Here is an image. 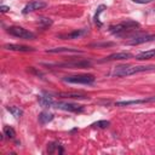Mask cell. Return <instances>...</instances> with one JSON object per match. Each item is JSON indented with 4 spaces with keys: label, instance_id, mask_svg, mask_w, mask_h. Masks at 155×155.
<instances>
[{
    "label": "cell",
    "instance_id": "obj_1",
    "mask_svg": "<svg viewBox=\"0 0 155 155\" xmlns=\"http://www.w3.org/2000/svg\"><path fill=\"white\" fill-rule=\"evenodd\" d=\"M155 65L150 64V65H119L114 69L113 75L117 76V78H124V76H130L137 73H142V71H149V70H154Z\"/></svg>",
    "mask_w": 155,
    "mask_h": 155
},
{
    "label": "cell",
    "instance_id": "obj_2",
    "mask_svg": "<svg viewBox=\"0 0 155 155\" xmlns=\"http://www.w3.org/2000/svg\"><path fill=\"white\" fill-rule=\"evenodd\" d=\"M139 27V23L136 21H131V19H126L119 24H114L109 27V31L114 35H122L126 34L128 30H133L136 28Z\"/></svg>",
    "mask_w": 155,
    "mask_h": 155
},
{
    "label": "cell",
    "instance_id": "obj_3",
    "mask_svg": "<svg viewBox=\"0 0 155 155\" xmlns=\"http://www.w3.org/2000/svg\"><path fill=\"white\" fill-rule=\"evenodd\" d=\"M63 80L69 84H84V85H90L93 84L96 78L91 74H78V75H68L64 76Z\"/></svg>",
    "mask_w": 155,
    "mask_h": 155
},
{
    "label": "cell",
    "instance_id": "obj_4",
    "mask_svg": "<svg viewBox=\"0 0 155 155\" xmlns=\"http://www.w3.org/2000/svg\"><path fill=\"white\" fill-rule=\"evenodd\" d=\"M7 33L16 36V38H19V39H25V40H33L35 39V34L29 31L28 29H24L22 27H17V25H12V27H8L7 28Z\"/></svg>",
    "mask_w": 155,
    "mask_h": 155
},
{
    "label": "cell",
    "instance_id": "obj_5",
    "mask_svg": "<svg viewBox=\"0 0 155 155\" xmlns=\"http://www.w3.org/2000/svg\"><path fill=\"white\" fill-rule=\"evenodd\" d=\"M53 107L57 108V109H62V110H67V111H73V113H81V111H84V107L80 105V104H75V103L54 102Z\"/></svg>",
    "mask_w": 155,
    "mask_h": 155
},
{
    "label": "cell",
    "instance_id": "obj_6",
    "mask_svg": "<svg viewBox=\"0 0 155 155\" xmlns=\"http://www.w3.org/2000/svg\"><path fill=\"white\" fill-rule=\"evenodd\" d=\"M47 6V2L46 1H42V0H33L30 1L29 4H27L23 10H22V13L23 15H27L29 12H33V11H36V10H40V8H44Z\"/></svg>",
    "mask_w": 155,
    "mask_h": 155
},
{
    "label": "cell",
    "instance_id": "obj_7",
    "mask_svg": "<svg viewBox=\"0 0 155 155\" xmlns=\"http://www.w3.org/2000/svg\"><path fill=\"white\" fill-rule=\"evenodd\" d=\"M153 40H155V35H138L132 38L130 41H126V45H139V44L149 42Z\"/></svg>",
    "mask_w": 155,
    "mask_h": 155
},
{
    "label": "cell",
    "instance_id": "obj_8",
    "mask_svg": "<svg viewBox=\"0 0 155 155\" xmlns=\"http://www.w3.org/2000/svg\"><path fill=\"white\" fill-rule=\"evenodd\" d=\"M132 53L130 52H117V53H113L107 56L102 62H109V61H124V59H128L132 58Z\"/></svg>",
    "mask_w": 155,
    "mask_h": 155
},
{
    "label": "cell",
    "instance_id": "obj_9",
    "mask_svg": "<svg viewBox=\"0 0 155 155\" xmlns=\"http://www.w3.org/2000/svg\"><path fill=\"white\" fill-rule=\"evenodd\" d=\"M87 29H76V30H73L71 33H68V34H62L59 35V38L64 39V40H71V39H79L84 35L87 34Z\"/></svg>",
    "mask_w": 155,
    "mask_h": 155
},
{
    "label": "cell",
    "instance_id": "obj_10",
    "mask_svg": "<svg viewBox=\"0 0 155 155\" xmlns=\"http://www.w3.org/2000/svg\"><path fill=\"white\" fill-rule=\"evenodd\" d=\"M5 50H10V51H19V52H30L34 51L35 48L30 47V46H25V45H17V44H6L4 45Z\"/></svg>",
    "mask_w": 155,
    "mask_h": 155
},
{
    "label": "cell",
    "instance_id": "obj_11",
    "mask_svg": "<svg viewBox=\"0 0 155 155\" xmlns=\"http://www.w3.org/2000/svg\"><path fill=\"white\" fill-rule=\"evenodd\" d=\"M47 53H82V51L78 48H69V47H56L46 50Z\"/></svg>",
    "mask_w": 155,
    "mask_h": 155
},
{
    "label": "cell",
    "instance_id": "obj_12",
    "mask_svg": "<svg viewBox=\"0 0 155 155\" xmlns=\"http://www.w3.org/2000/svg\"><path fill=\"white\" fill-rule=\"evenodd\" d=\"M38 102L44 108H50V107H53V104H54V101L51 96H39Z\"/></svg>",
    "mask_w": 155,
    "mask_h": 155
},
{
    "label": "cell",
    "instance_id": "obj_13",
    "mask_svg": "<svg viewBox=\"0 0 155 155\" xmlns=\"http://www.w3.org/2000/svg\"><path fill=\"white\" fill-rule=\"evenodd\" d=\"M57 96L62 97V98H73V99H87L88 97L85 96V94H80V93H68V92H59V93H56Z\"/></svg>",
    "mask_w": 155,
    "mask_h": 155
},
{
    "label": "cell",
    "instance_id": "obj_14",
    "mask_svg": "<svg viewBox=\"0 0 155 155\" xmlns=\"http://www.w3.org/2000/svg\"><path fill=\"white\" fill-rule=\"evenodd\" d=\"M53 114L52 113H48V111H42V113H40L39 114V122L40 124H42V125H45V124H48L50 121H52L53 120Z\"/></svg>",
    "mask_w": 155,
    "mask_h": 155
},
{
    "label": "cell",
    "instance_id": "obj_15",
    "mask_svg": "<svg viewBox=\"0 0 155 155\" xmlns=\"http://www.w3.org/2000/svg\"><path fill=\"white\" fill-rule=\"evenodd\" d=\"M153 57H155V48L138 53V54L136 56V59H138V61H145V59H150V58H153Z\"/></svg>",
    "mask_w": 155,
    "mask_h": 155
},
{
    "label": "cell",
    "instance_id": "obj_16",
    "mask_svg": "<svg viewBox=\"0 0 155 155\" xmlns=\"http://www.w3.org/2000/svg\"><path fill=\"white\" fill-rule=\"evenodd\" d=\"M140 103H145V99H136V101H121V102H116L115 105L116 107H127L130 104H140Z\"/></svg>",
    "mask_w": 155,
    "mask_h": 155
},
{
    "label": "cell",
    "instance_id": "obj_17",
    "mask_svg": "<svg viewBox=\"0 0 155 155\" xmlns=\"http://www.w3.org/2000/svg\"><path fill=\"white\" fill-rule=\"evenodd\" d=\"M4 134H5L7 138L13 139V138L16 137V131H15L11 126H5V127H4Z\"/></svg>",
    "mask_w": 155,
    "mask_h": 155
},
{
    "label": "cell",
    "instance_id": "obj_18",
    "mask_svg": "<svg viewBox=\"0 0 155 155\" xmlns=\"http://www.w3.org/2000/svg\"><path fill=\"white\" fill-rule=\"evenodd\" d=\"M7 110H8L15 117H17V119L23 115V111H22L19 108H17V107H7Z\"/></svg>",
    "mask_w": 155,
    "mask_h": 155
},
{
    "label": "cell",
    "instance_id": "obj_19",
    "mask_svg": "<svg viewBox=\"0 0 155 155\" xmlns=\"http://www.w3.org/2000/svg\"><path fill=\"white\" fill-rule=\"evenodd\" d=\"M109 125H110V122L107 121V120H99V121L92 124V126L93 127H97V128H107Z\"/></svg>",
    "mask_w": 155,
    "mask_h": 155
},
{
    "label": "cell",
    "instance_id": "obj_20",
    "mask_svg": "<svg viewBox=\"0 0 155 155\" xmlns=\"http://www.w3.org/2000/svg\"><path fill=\"white\" fill-rule=\"evenodd\" d=\"M104 8H105V5H101V6L97 8V12H96V15H94V22H96L98 25H102V23H101V21H99V15L103 12Z\"/></svg>",
    "mask_w": 155,
    "mask_h": 155
},
{
    "label": "cell",
    "instance_id": "obj_21",
    "mask_svg": "<svg viewBox=\"0 0 155 155\" xmlns=\"http://www.w3.org/2000/svg\"><path fill=\"white\" fill-rule=\"evenodd\" d=\"M40 23L44 24L45 27H47V25H51V24H52V21H51L50 18H44V17H42V18H40Z\"/></svg>",
    "mask_w": 155,
    "mask_h": 155
},
{
    "label": "cell",
    "instance_id": "obj_22",
    "mask_svg": "<svg viewBox=\"0 0 155 155\" xmlns=\"http://www.w3.org/2000/svg\"><path fill=\"white\" fill-rule=\"evenodd\" d=\"M133 2H136V4H149V2H151L153 0H132Z\"/></svg>",
    "mask_w": 155,
    "mask_h": 155
},
{
    "label": "cell",
    "instance_id": "obj_23",
    "mask_svg": "<svg viewBox=\"0 0 155 155\" xmlns=\"http://www.w3.org/2000/svg\"><path fill=\"white\" fill-rule=\"evenodd\" d=\"M111 42H104V44H92V46H111Z\"/></svg>",
    "mask_w": 155,
    "mask_h": 155
},
{
    "label": "cell",
    "instance_id": "obj_24",
    "mask_svg": "<svg viewBox=\"0 0 155 155\" xmlns=\"http://www.w3.org/2000/svg\"><path fill=\"white\" fill-rule=\"evenodd\" d=\"M10 10V6H5V5H1L0 6V11L1 12H7Z\"/></svg>",
    "mask_w": 155,
    "mask_h": 155
}]
</instances>
